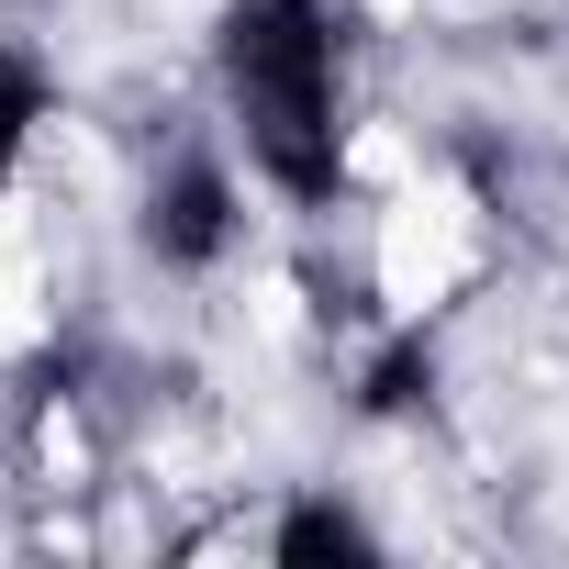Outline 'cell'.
<instances>
[{
    "instance_id": "5",
    "label": "cell",
    "mask_w": 569,
    "mask_h": 569,
    "mask_svg": "<svg viewBox=\"0 0 569 569\" xmlns=\"http://www.w3.org/2000/svg\"><path fill=\"white\" fill-rule=\"evenodd\" d=\"M34 123H46V79H34L23 57H0V168L34 146Z\"/></svg>"
},
{
    "instance_id": "6",
    "label": "cell",
    "mask_w": 569,
    "mask_h": 569,
    "mask_svg": "<svg viewBox=\"0 0 569 569\" xmlns=\"http://www.w3.org/2000/svg\"><path fill=\"white\" fill-rule=\"evenodd\" d=\"M369 536L347 525V513H291V525H279V558H358Z\"/></svg>"
},
{
    "instance_id": "1",
    "label": "cell",
    "mask_w": 569,
    "mask_h": 569,
    "mask_svg": "<svg viewBox=\"0 0 569 569\" xmlns=\"http://www.w3.org/2000/svg\"><path fill=\"white\" fill-rule=\"evenodd\" d=\"M223 79H234V123L246 157L291 190L325 201L347 179V134H336V34L313 0H246L223 23Z\"/></svg>"
},
{
    "instance_id": "3",
    "label": "cell",
    "mask_w": 569,
    "mask_h": 569,
    "mask_svg": "<svg viewBox=\"0 0 569 569\" xmlns=\"http://www.w3.org/2000/svg\"><path fill=\"white\" fill-rule=\"evenodd\" d=\"M157 246H168V257H212V246H223V179H212V168H190V179L168 190Z\"/></svg>"
},
{
    "instance_id": "2",
    "label": "cell",
    "mask_w": 569,
    "mask_h": 569,
    "mask_svg": "<svg viewBox=\"0 0 569 569\" xmlns=\"http://www.w3.org/2000/svg\"><path fill=\"white\" fill-rule=\"evenodd\" d=\"M458 268H469V201L413 179V190L380 212V302H391V313H425V302L458 291Z\"/></svg>"
},
{
    "instance_id": "4",
    "label": "cell",
    "mask_w": 569,
    "mask_h": 569,
    "mask_svg": "<svg viewBox=\"0 0 569 569\" xmlns=\"http://www.w3.org/2000/svg\"><path fill=\"white\" fill-rule=\"evenodd\" d=\"M34 302H46V268H34V246L0 223V336H34Z\"/></svg>"
}]
</instances>
